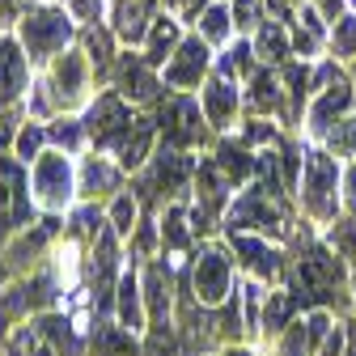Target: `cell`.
<instances>
[{
    "label": "cell",
    "mask_w": 356,
    "mask_h": 356,
    "mask_svg": "<svg viewBox=\"0 0 356 356\" xmlns=\"http://www.w3.org/2000/svg\"><path fill=\"white\" fill-rule=\"evenodd\" d=\"M284 284L297 293L301 309H335V314L356 309V289H352L348 259L323 234L305 229V225H297V234L289 238Z\"/></svg>",
    "instance_id": "cell-1"
},
{
    "label": "cell",
    "mask_w": 356,
    "mask_h": 356,
    "mask_svg": "<svg viewBox=\"0 0 356 356\" xmlns=\"http://www.w3.org/2000/svg\"><path fill=\"white\" fill-rule=\"evenodd\" d=\"M98 89H102L98 68H94V60L85 56L81 38H76L68 51H60L56 60H47V64L38 68V76H34V85H30L22 111H26L30 119L81 115L89 102L98 98Z\"/></svg>",
    "instance_id": "cell-2"
},
{
    "label": "cell",
    "mask_w": 356,
    "mask_h": 356,
    "mask_svg": "<svg viewBox=\"0 0 356 356\" xmlns=\"http://www.w3.org/2000/svg\"><path fill=\"white\" fill-rule=\"evenodd\" d=\"M339 178H343V161L327 149L305 140V157H301V178H297V204L301 216L314 229H331L343 216V200H339Z\"/></svg>",
    "instance_id": "cell-3"
},
{
    "label": "cell",
    "mask_w": 356,
    "mask_h": 356,
    "mask_svg": "<svg viewBox=\"0 0 356 356\" xmlns=\"http://www.w3.org/2000/svg\"><path fill=\"white\" fill-rule=\"evenodd\" d=\"M195 165H200V153H187V149H174L165 140H157L153 157L131 174V191L145 204L149 216H157L170 200H183L191 195V178H195Z\"/></svg>",
    "instance_id": "cell-4"
},
{
    "label": "cell",
    "mask_w": 356,
    "mask_h": 356,
    "mask_svg": "<svg viewBox=\"0 0 356 356\" xmlns=\"http://www.w3.org/2000/svg\"><path fill=\"white\" fill-rule=\"evenodd\" d=\"M13 34L22 38V47L30 56L34 68H42L47 60H56L60 51H68L81 38V22L68 13L64 0H34L26 5L13 22Z\"/></svg>",
    "instance_id": "cell-5"
},
{
    "label": "cell",
    "mask_w": 356,
    "mask_h": 356,
    "mask_svg": "<svg viewBox=\"0 0 356 356\" xmlns=\"http://www.w3.org/2000/svg\"><path fill=\"white\" fill-rule=\"evenodd\" d=\"M178 289H187L200 305H220L238 293V263L225 238H200L195 250L187 254Z\"/></svg>",
    "instance_id": "cell-6"
},
{
    "label": "cell",
    "mask_w": 356,
    "mask_h": 356,
    "mask_svg": "<svg viewBox=\"0 0 356 356\" xmlns=\"http://www.w3.org/2000/svg\"><path fill=\"white\" fill-rule=\"evenodd\" d=\"M153 119H157V131L161 140L174 145V149H187V153H208L216 131L208 127L204 119V106H200V94H178V89H165V98L153 106Z\"/></svg>",
    "instance_id": "cell-7"
},
{
    "label": "cell",
    "mask_w": 356,
    "mask_h": 356,
    "mask_svg": "<svg viewBox=\"0 0 356 356\" xmlns=\"http://www.w3.org/2000/svg\"><path fill=\"white\" fill-rule=\"evenodd\" d=\"M60 234H64V216L38 212L30 225H26L22 234H13L9 246L0 250V284H5V280H22V276L34 272V267H42V263L51 259Z\"/></svg>",
    "instance_id": "cell-8"
},
{
    "label": "cell",
    "mask_w": 356,
    "mask_h": 356,
    "mask_svg": "<svg viewBox=\"0 0 356 356\" xmlns=\"http://www.w3.org/2000/svg\"><path fill=\"white\" fill-rule=\"evenodd\" d=\"M30 195L38 212L68 216L76 204V157L51 145L38 161H30Z\"/></svg>",
    "instance_id": "cell-9"
},
{
    "label": "cell",
    "mask_w": 356,
    "mask_h": 356,
    "mask_svg": "<svg viewBox=\"0 0 356 356\" xmlns=\"http://www.w3.org/2000/svg\"><path fill=\"white\" fill-rule=\"evenodd\" d=\"M38 216L34 195H30V165L17 161L13 153H0V250L9 246L13 234H22Z\"/></svg>",
    "instance_id": "cell-10"
},
{
    "label": "cell",
    "mask_w": 356,
    "mask_h": 356,
    "mask_svg": "<svg viewBox=\"0 0 356 356\" xmlns=\"http://www.w3.org/2000/svg\"><path fill=\"white\" fill-rule=\"evenodd\" d=\"M106 85L115 89V94H123L131 106H140V111H153V106L165 98L161 68H153V64L140 56V47H119V56H115V68H111Z\"/></svg>",
    "instance_id": "cell-11"
},
{
    "label": "cell",
    "mask_w": 356,
    "mask_h": 356,
    "mask_svg": "<svg viewBox=\"0 0 356 356\" xmlns=\"http://www.w3.org/2000/svg\"><path fill=\"white\" fill-rule=\"evenodd\" d=\"M136 115H140V106H131L123 94H115L111 85H102V89H98V98L81 111L85 131H89V149L111 153V149L123 140V131L136 123Z\"/></svg>",
    "instance_id": "cell-12"
},
{
    "label": "cell",
    "mask_w": 356,
    "mask_h": 356,
    "mask_svg": "<svg viewBox=\"0 0 356 356\" xmlns=\"http://www.w3.org/2000/svg\"><path fill=\"white\" fill-rule=\"evenodd\" d=\"M234 250V263L242 276H254L263 284H284V272H289V246L284 242H272L263 234H220Z\"/></svg>",
    "instance_id": "cell-13"
},
{
    "label": "cell",
    "mask_w": 356,
    "mask_h": 356,
    "mask_svg": "<svg viewBox=\"0 0 356 356\" xmlns=\"http://www.w3.org/2000/svg\"><path fill=\"white\" fill-rule=\"evenodd\" d=\"M352 111H356V85H352L348 72H343V76H335V81H327V85L314 89V98H309V106H305V115H301L297 136L318 145L327 131H331L343 115H352Z\"/></svg>",
    "instance_id": "cell-14"
},
{
    "label": "cell",
    "mask_w": 356,
    "mask_h": 356,
    "mask_svg": "<svg viewBox=\"0 0 356 356\" xmlns=\"http://www.w3.org/2000/svg\"><path fill=\"white\" fill-rule=\"evenodd\" d=\"M212 68H216V47H208L195 30H187L178 51L165 60L161 81H165V89H178V94H200V85L212 76Z\"/></svg>",
    "instance_id": "cell-15"
},
{
    "label": "cell",
    "mask_w": 356,
    "mask_h": 356,
    "mask_svg": "<svg viewBox=\"0 0 356 356\" xmlns=\"http://www.w3.org/2000/svg\"><path fill=\"white\" fill-rule=\"evenodd\" d=\"M131 183V174L102 149H85L76 157V204H106L111 195H119Z\"/></svg>",
    "instance_id": "cell-16"
},
{
    "label": "cell",
    "mask_w": 356,
    "mask_h": 356,
    "mask_svg": "<svg viewBox=\"0 0 356 356\" xmlns=\"http://www.w3.org/2000/svg\"><path fill=\"white\" fill-rule=\"evenodd\" d=\"M242 98H246V115L293 127V119H289V85H284V72L280 68L259 64L246 76V85H242Z\"/></svg>",
    "instance_id": "cell-17"
},
{
    "label": "cell",
    "mask_w": 356,
    "mask_h": 356,
    "mask_svg": "<svg viewBox=\"0 0 356 356\" xmlns=\"http://www.w3.org/2000/svg\"><path fill=\"white\" fill-rule=\"evenodd\" d=\"M200 106H204V119L208 127L216 131V136H229V131H238L242 115H246V98H242V85L212 72L204 85H200Z\"/></svg>",
    "instance_id": "cell-18"
},
{
    "label": "cell",
    "mask_w": 356,
    "mask_h": 356,
    "mask_svg": "<svg viewBox=\"0 0 356 356\" xmlns=\"http://www.w3.org/2000/svg\"><path fill=\"white\" fill-rule=\"evenodd\" d=\"M38 68L30 64L22 38L13 30H0V111H13L26 102L30 85H34Z\"/></svg>",
    "instance_id": "cell-19"
},
{
    "label": "cell",
    "mask_w": 356,
    "mask_h": 356,
    "mask_svg": "<svg viewBox=\"0 0 356 356\" xmlns=\"http://www.w3.org/2000/svg\"><path fill=\"white\" fill-rule=\"evenodd\" d=\"M119 327H127L131 335H145L149 331V305H145V284H140V263L127 259L123 276L115 284V314H111Z\"/></svg>",
    "instance_id": "cell-20"
},
{
    "label": "cell",
    "mask_w": 356,
    "mask_h": 356,
    "mask_svg": "<svg viewBox=\"0 0 356 356\" xmlns=\"http://www.w3.org/2000/svg\"><path fill=\"white\" fill-rule=\"evenodd\" d=\"M157 229H161V254H174V259H187L200 242L195 234V216H191V195L183 200H170L161 212H157Z\"/></svg>",
    "instance_id": "cell-21"
},
{
    "label": "cell",
    "mask_w": 356,
    "mask_h": 356,
    "mask_svg": "<svg viewBox=\"0 0 356 356\" xmlns=\"http://www.w3.org/2000/svg\"><path fill=\"white\" fill-rule=\"evenodd\" d=\"M305 309H301V301H297V293L289 289V284H267V293H263V309H259V327H254V339L250 343H272L293 318H301Z\"/></svg>",
    "instance_id": "cell-22"
},
{
    "label": "cell",
    "mask_w": 356,
    "mask_h": 356,
    "mask_svg": "<svg viewBox=\"0 0 356 356\" xmlns=\"http://www.w3.org/2000/svg\"><path fill=\"white\" fill-rule=\"evenodd\" d=\"M157 13H161V0H111L106 26L115 30V38L123 47H140L145 34H149V22Z\"/></svg>",
    "instance_id": "cell-23"
},
{
    "label": "cell",
    "mask_w": 356,
    "mask_h": 356,
    "mask_svg": "<svg viewBox=\"0 0 356 356\" xmlns=\"http://www.w3.org/2000/svg\"><path fill=\"white\" fill-rule=\"evenodd\" d=\"M187 38V22H178L170 9H161L153 22H149V34L140 42V56L153 64V68H165V60L178 51V42Z\"/></svg>",
    "instance_id": "cell-24"
},
{
    "label": "cell",
    "mask_w": 356,
    "mask_h": 356,
    "mask_svg": "<svg viewBox=\"0 0 356 356\" xmlns=\"http://www.w3.org/2000/svg\"><path fill=\"white\" fill-rule=\"evenodd\" d=\"M85 356H145L140 352V335H131L127 327H119L111 314L89 323V343Z\"/></svg>",
    "instance_id": "cell-25"
},
{
    "label": "cell",
    "mask_w": 356,
    "mask_h": 356,
    "mask_svg": "<svg viewBox=\"0 0 356 356\" xmlns=\"http://www.w3.org/2000/svg\"><path fill=\"white\" fill-rule=\"evenodd\" d=\"M250 47H254L259 64H272V68L297 60V56H293V30H289V22H280V17H272V13H267V17L259 22V30L250 34Z\"/></svg>",
    "instance_id": "cell-26"
},
{
    "label": "cell",
    "mask_w": 356,
    "mask_h": 356,
    "mask_svg": "<svg viewBox=\"0 0 356 356\" xmlns=\"http://www.w3.org/2000/svg\"><path fill=\"white\" fill-rule=\"evenodd\" d=\"M208 47H229V42L238 38V26H234V0H208V9L195 17V26H191Z\"/></svg>",
    "instance_id": "cell-27"
},
{
    "label": "cell",
    "mask_w": 356,
    "mask_h": 356,
    "mask_svg": "<svg viewBox=\"0 0 356 356\" xmlns=\"http://www.w3.org/2000/svg\"><path fill=\"white\" fill-rule=\"evenodd\" d=\"M81 47H85V56H89V60H94L98 81L106 85V76H111V68H115V56H119V47H123V42L115 38V30H111L106 22L81 26Z\"/></svg>",
    "instance_id": "cell-28"
},
{
    "label": "cell",
    "mask_w": 356,
    "mask_h": 356,
    "mask_svg": "<svg viewBox=\"0 0 356 356\" xmlns=\"http://www.w3.org/2000/svg\"><path fill=\"white\" fill-rule=\"evenodd\" d=\"M254 68H259V56H254V47H250V34H238L229 47L216 51V68H212V72H220V76L246 85V76H250Z\"/></svg>",
    "instance_id": "cell-29"
},
{
    "label": "cell",
    "mask_w": 356,
    "mask_h": 356,
    "mask_svg": "<svg viewBox=\"0 0 356 356\" xmlns=\"http://www.w3.org/2000/svg\"><path fill=\"white\" fill-rule=\"evenodd\" d=\"M102 208H106V225H111V229H115V234H119L123 242H127L131 234H136L140 216H145V204L136 200V191H131V187H123L119 195H111V200H106Z\"/></svg>",
    "instance_id": "cell-30"
},
{
    "label": "cell",
    "mask_w": 356,
    "mask_h": 356,
    "mask_svg": "<svg viewBox=\"0 0 356 356\" xmlns=\"http://www.w3.org/2000/svg\"><path fill=\"white\" fill-rule=\"evenodd\" d=\"M47 140L72 157H81L89 149V131H85V119L81 115H51L47 119Z\"/></svg>",
    "instance_id": "cell-31"
},
{
    "label": "cell",
    "mask_w": 356,
    "mask_h": 356,
    "mask_svg": "<svg viewBox=\"0 0 356 356\" xmlns=\"http://www.w3.org/2000/svg\"><path fill=\"white\" fill-rule=\"evenodd\" d=\"M47 149H51V140H47V119H30V115H22L17 136H13V157L30 165V161H38Z\"/></svg>",
    "instance_id": "cell-32"
},
{
    "label": "cell",
    "mask_w": 356,
    "mask_h": 356,
    "mask_svg": "<svg viewBox=\"0 0 356 356\" xmlns=\"http://www.w3.org/2000/svg\"><path fill=\"white\" fill-rule=\"evenodd\" d=\"M140 352L145 356H187V343L178 335V323H149V331L140 335Z\"/></svg>",
    "instance_id": "cell-33"
},
{
    "label": "cell",
    "mask_w": 356,
    "mask_h": 356,
    "mask_svg": "<svg viewBox=\"0 0 356 356\" xmlns=\"http://www.w3.org/2000/svg\"><path fill=\"white\" fill-rule=\"evenodd\" d=\"M318 348H314V339H309V327H305V314L301 318H293L272 343H267V356H314Z\"/></svg>",
    "instance_id": "cell-34"
},
{
    "label": "cell",
    "mask_w": 356,
    "mask_h": 356,
    "mask_svg": "<svg viewBox=\"0 0 356 356\" xmlns=\"http://www.w3.org/2000/svg\"><path fill=\"white\" fill-rule=\"evenodd\" d=\"M327 56H335L339 64H348L356 56V9H348L343 17L331 22V42H327Z\"/></svg>",
    "instance_id": "cell-35"
},
{
    "label": "cell",
    "mask_w": 356,
    "mask_h": 356,
    "mask_svg": "<svg viewBox=\"0 0 356 356\" xmlns=\"http://www.w3.org/2000/svg\"><path fill=\"white\" fill-rule=\"evenodd\" d=\"M318 145H327L335 157H356V111H352V115H343V119L327 131Z\"/></svg>",
    "instance_id": "cell-36"
},
{
    "label": "cell",
    "mask_w": 356,
    "mask_h": 356,
    "mask_svg": "<svg viewBox=\"0 0 356 356\" xmlns=\"http://www.w3.org/2000/svg\"><path fill=\"white\" fill-rule=\"evenodd\" d=\"M263 17H267V0H234V26H238V34H254Z\"/></svg>",
    "instance_id": "cell-37"
},
{
    "label": "cell",
    "mask_w": 356,
    "mask_h": 356,
    "mask_svg": "<svg viewBox=\"0 0 356 356\" xmlns=\"http://www.w3.org/2000/svg\"><path fill=\"white\" fill-rule=\"evenodd\" d=\"M68 13L81 22V26H94V22H106V9H111V0H64Z\"/></svg>",
    "instance_id": "cell-38"
},
{
    "label": "cell",
    "mask_w": 356,
    "mask_h": 356,
    "mask_svg": "<svg viewBox=\"0 0 356 356\" xmlns=\"http://www.w3.org/2000/svg\"><path fill=\"white\" fill-rule=\"evenodd\" d=\"M339 200H343V216H356V157H348V161H343Z\"/></svg>",
    "instance_id": "cell-39"
},
{
    "label": "cell",
    "mask_w": 356,
    "mask_h": 356,
    "mask_svg": "<svg viewBox=\"0 0 356 356\" xmlns=\"http://www.w3.org/2000/svg\"><path fill=\"white\" fill-rule=\"evenodd\" d=\"M161 9H170L178 22H187V30L195 26V17L208 9V0H161Z\"/></svg>",
    "instance_id": "cell-40"
},
{
    "label": "cell",
    "mask_w": 356,
    "mask_h": 356,
    "mask_svg": "<svg viewBox=\"0 0 356 356\" xmlns=\"http://www.w3.org/2000/svg\"><path fill=\"white\" fill-rule=\"evenodd\" d=\"M343 348H348V318H339V323L331 327V335L323 339V348H318L314 356H343Z\"/></svg>",
    "instance_id": "cell-41"
},
{
    "label": "cell",
    "mask_w": 356,
    "mask_h": 356,
    "mask_svg": "<svg viewBox=\"0 0 356 356\" xmlns=\"http://www.w3.org/2000/svg\"><path fill=\"white\" fill-rule=\"evenodd\" d=\"M309 5H314V9H318V13H323L327 22H335V17H343V13L352 9L348 0H309Z\"/></svg>",
    "instance_id": "cell-42"
},
{
    "label": "cell",
    "mask_w": 356,
    "mask_h": 356,
    "mask_svg": "<svg viewBox=\"0 0 356 356\" xmlns=\"http://www.w3.org/2000/svg\"><path fill=\"white\" fill-rule=\"evenodd\" d=\"M216 356H267V352H263L259 343H250V339H246V343H229V348H220Z\"/></svg>",
    "instance_id": "cell-43"
},
{
    "label": "cell",
    "mask_w": 356,
    "mask_h": 356,
    "mask_svg": "<svg viewBox=\"0 0 356 356\" xmlns=\"http://www.w3.org/2000/svg\"><path fill=\"white\" fill-rule=\"evenodd\" d=\"M343 356H356V318H348V348Z\"/></svg>",
    "instance_id": "cell-44"
},
{
    "label": "cell",
    "mask_w": 356,
    "mask_h": 356,
    "mask_svg": "<svg viewBox=\"0 0 356 356\" xmlns=\"http://www.w3.org/2000/svg\"><path fill=\"white\" fill-rule=\"evenodd\" d=\"M343 68H348V81H352V85H356V56H352V60H348V64H343Z\"/></svg>",
    "instance_id": "cell-45"
},
{
    "label": "cell",
    "mask_w": 356,
    "mask_h": 356,
    "mask_svg": "<svg viewBox=\"0 0 356 356\" xmlns=\"http://www.w3.org/2000/svg\"><path fill=\"white\" fill-rule=\"evenodd\" d=\"M293 5H301V0H293Z\"/></svg>",
    "instance_id": "cell-46"
},
{
    "label": "cell",
    "mask_w": 356,
    "mask_h": 356,
    "mask_svg": "<svg viewBox=\"0 0 356 356\" xmlns=\"http://www.w3.org/2000/svg\"><path fill=\"white\" fill-rule=\"evenodd\" d=\"M212 356H216V352H212Z\"/></svg>",
    "instance_id": "cell-47"
}]
</instances>
